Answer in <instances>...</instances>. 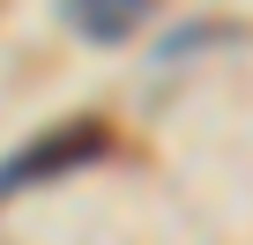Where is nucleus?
<instances>
[{
  "label": "nucleus",
  "instance_id": "obj_1",
  "mask_svg": "<svg viewBox=\"0 0 253 245\" xmlns=\"http://www.w3.org/2000/svg\"><path fill=\"white\" fill-rule=\"evenodd\" d=\"M104 156H112V127H104V119L45 127L38 141H23L8 164H0V201H15V193H30V186H52V178H67V171H89V164H104Z\"/></svg>",
  "mask_w": 253,
  "mask_h": 245
},
{
  "label": "nucleus",
  "instance_id": "obj_2",
  "mask_svg": "<svg viewBox=\"0 0 253 245\" xmlns=\"http://www.w3.org/2000/svg\"><path fill=\"white\" fill-rule=\"evenodd\" d=\"M60 15H67V30L89 37V45H126V37L157 15V0H60Z\"/></svg>",
  "mask_w": 253,
  "mask_h": 245
},
{
  "label": "nucleus",
  "instance_id": "obj_3",
  "mask_svg": "<svg viewBox=\"0 0 253 245\" xmlns=\"http://www.w3.org/2000/svg\"><path fill=\"white\" fill-rule=\"evenodd\" d=\"M231 37H238L231 23H186V30H171V37L157 45V60L171 67V60H186V52H201V45H231Z\"/></svg>",
  "mask_w": 253,
  "mask_h": 245
}]
</instances>
